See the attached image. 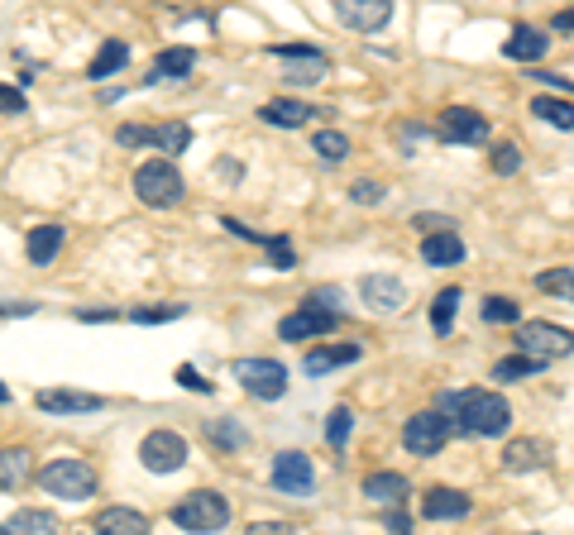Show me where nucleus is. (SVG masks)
Here are the masks:
<instances>
[{
    "label": "nucleus",
    "mask_w": 574,
    "mask_h": 535,
    "mask_svg": "<svg viewBox=\"0 0 574 535\" xmlns=\"http://www.w3.org/2000/svg\"><path fill=\"white\" fill-rule=\"evenodd\" d=\"M441 411L455 421V430H464V435H503V430L512 426V407L498 397V392H488V387L445 392Z\"/></svg>",
    "instance_id": "1"
},
{
    "label": "nucleus",
    "mask_w": 574,
    "mask_h": 535,
    "mask_svg": "<svg viewBox=\"0 0 574 535\" xmlns=\"http://www.w3.org/2000/svg\"><path fill=\"white\" fill-rule=\"evenodd\" d=\"M34 478H39V488L48 497H63V502H87L96 493V469L82 464V459H53Z\"/></svg>",
    "instance_id": "2"
},
{
    "label": "nucleus",
    "mask_w": 574,
    "mask_h": 535,
    "mask_svg": "<svg viewBox=\"0 0 574 535\" xmlns=\"http://www.w3.org/2000/svg\"><path fill=\"white\" fill-rule=\"evenodd\" d=\"M134 196L144 201V206H177L182 201V172L168 163V158H149V163H139L134 168Z\"/></svg>",
    "instance_id": "3"
},
{
    "label": "nucleus",
    "mask_w": 574,
    "mask_h": 535,
    "mask_svg": "<svg viewBox=\"0 0 574 535\" xmlns=\"http://www.w3.org/2000/svg\"><path fill=\"white\" fill-rule=\"evenodd\" d=\"M225 521H230V502H225L221 493H206V488H197V493H187L182 502L173 507V526L177 531H221Z\"/></svg>",
    "instance_id": "4"
},
{
    "label": "nucleus",
    "mask_w": 574,
    "mask_h": 535,
    "mask_svg": "<svg viewBox=\"0 0 574 535\" xmlns=\"http://www.w3.org/2000/svg\"><path fill=\"white\" fill-rule=\"evenodd\" d=\"M517 349L522 354H536V359H565V354H574V335L565 330V325L555 321H522L517 325Z\"/></svg>",
    "instance_id": "5"
},
{
    "label": "nucleus",
    "mask_w": 574,
    "mask_h": 535,
    "mask_svg": "<svg viewBox=\"0 0 574 535\" xmlns=\"http://www.w3.org/2000/svg\"><path fill=\"white\" fill-rule=\"evenodd\" d=\"M450 430H455V421H450L445 411H417V416L402 426V445L417 454V459H431V454L445 450Z\"/></svg>",
    "instance_id": "6"
},
{
    "label": "nucleus",
    "mask_w": 574,
    "mask_h": 535,
    "mask_svg": "<svg viewBox=\"0 0 574 535\" xmlns=\"http://www.w3.org/2000/svg\"><path fill=\"white\" fill-rule=\"evenodd\" d=\"M235 378L259 402H278L287 392V368L278 359H244V364H235Z\"/></svg>",
    "instance_id": "7"
},
{
    "label": "nucleus",
    "mask_w": 574,
    "mask_h": 535,
    "mask_svg": "<svg viewBox=\"0 0 574 535\" xmlns=\"http://www.w3.org/2000/svg\"><path fill=\"white\" fill-rule=\"evenodd\" d=\"M139 464L149 473H177L187 464V440L177 430H149L139 440Z\"/></svg>",
    "instance_id": "8"
},
{
    "label": "nucleus",
    "mask_w": 574,
    "mask_h": 535,
    "mask_svg": "<svg viewBox=\"0 0 574 535\" xmlns=\"http://www.w3.org/2000/svg\"><path fill=\"white\" fill-rule=\"evenodd\" d=\"M273 58H283L287 63V86H316L326 77V53L321 48H307V43H273Z\"/></svg>",
    "instance_id": "9"
},
{
    "label": "nucleus",
    "mask_w": 574,
    "mask_h": 535,
    "mask_svg": "<svg viewBox=\"0 0 574 535\" xmlns=\"http://www.w3.org/2000/svg\"><path fill=\"white\" fill-rule=\"evenodd\" d=\"M115 144H125V149L154 144V149H163V153H182L192 144V129L187 125H120L115 129Z\"/></svg>",
    "instance_id": "10"
},
{
    "label": "nucleus",
    "mask_w": 574,
    "mask_h": 535,
    "mask_svg": "<svg viewBox=\"0 0 574 535\" xmlns=\"http://www.w3.org/2000/svg\"><path fill=\"white\" fill-rule=\"evenodd\" d=\"M335 325H340V311H331V306H311V301H302V311H292V316H283V325H278V335H283V340H321V335H331Z\"/></svg>",
    "instance_id": "11"
},
{
    "label": "nucleus",
    "mask_w": 574,
    "mask_h": 535,
    "mask_svg": "<svg viewBox=\"0 0 574 535\" xmlns=\"http://www.w3.org/2000/svg\"><path fill=\"white\" fill-rule=\"evenodd\" d=\"M273 488L287 497H311L316 488V473H311V459L302 450H283L273 459Z\"/></svg>",
    "instance_id": "12"
},
{
    "label": "nucleus",
    "mask_w": 574,
    "mask_h": 535,
    "mask_svg": "<svg viewBox=\"0 0 574 535\" xmlns=\"http://www.w3.org/2000/svg\"><path fill=\"white\" fill-rule=\"evenodd\" d=\"M445 144H484L488 139V120L474 106H450L441 110V125H436Z\"/></svg>",
    "instance_id": "13"
},
{
    "label": "nucleus",
    "mask_w": 574,
    "mask_h": 535,
    "mask_svg": "<svg viewBox=\"0 0 574 535\" xmlns=\"http://www.w3.org/2000/svg\"><path fill=\"white\" fill-rule=\"evenodd\" d=\"M335 15L359 34H378L393 20V0H335Z\"/></svg>",
    "instance_id": "14"
},
{
    "label": "nucleus",
    "mask_w": 574,
    "mask_h": 535,
    "mask_svg": "<svg viewBox=\"0 0 574 535\" xmlns=\"http://www.w3.org/2000/svg\"><path fill=\"white\" fill-rule=\"evenodd\" d=\"M34 407L58 411V416H91V411L106 407V397H96V392H67V387H44L34 397Z\"/></svg>",
    "instance_id": "15"
},
{
    "label": "nucleus",
    "mask_w": 574,
    "mask_h": 535,
    "mask_svg": "<svg viewBox=\"0 0 574 535\" xmlns=\"http://www.w3.org/2000/svg\"><path fill=\"white\" fill-rule=\"evenodd\" d=\"M359 297L374 306L378 316H388V311H402L407 306V287H402V278H388V273H374V278L359 282Z\"/></svg>",
    "instance_id": "16"
},
{
    "label": "nucleus",
    "mask_w": 574,
    "mask_h": 535,
    "mask_svg": "<svg viewBox=\"0 0 574 535\" xmlns=\"http://www.w3.org/2000/svg\"><path fill=\"white\" fill-rule=\"evenodd\" d=\"M546 48H551V34H541L536 24H517L508 39H503V58H512V63H541Z\"/></svg>",
    "instance_id": "17"
},
{
    "label": "nucleus",
    "mask_w": 574,
    "mask_h": 535,
    "mask_svg": "<svg viewBox=\"0 0 574 535\" xmlns=\"http://www.w3.org/2000/svg\"><path fill=\"white\" fill-rule=\"evenodd\" d=\"M421 516L426 521H464L469 516V497L460 488H426L421 493Z\"/></svg>",
    "instance_id": "18"
},
{
    "label": "nucleus",
    "mask_w": 574,
    "mask_h": 535,
    "mask_svg": "<svg viewBox=\"0 0 574 535\" xmlns=\"http://www.w3.org/2000/svg\"><path fill=\"white\" fill-rule=\"evenodd\" d=\"M421 258L431 268H455V263H464V239L455 230H431L421 239Z\"/></svg>",
    "instance_id": "19"
},
{
    "label": "nucleus",
    "mask_w": 574,
    "mask_h": 535,
    "mask_svg": "<svg viewBox=\"0 0 574 535\" xmlns=\"http://www.w3.org/2000/svg\"><path fill=\"white\" fill-rule=\"evenodd\" d=\"M316 115H321V106L287 101V96H278V101H268V106L259 110V120H264V125H278V129H302L307 120H316Z\"/></svg>",
    "instance_id": "20"
},
{
    "label": "nucleus",
    "mask_w": 574,
    "mask_h": 535,
    "mask_svg": "<svg viewBox=\"0 0 574 535\" xmlns=\"http://www.w3.org/2000/svg\"><path fill=\"white\" fill-rule=\"evenodd\" d=\"M551 464V445L546 440H512L503 450V469L508 473H531V469H546Z\"/></svg>",
    "instance_id": "21"
},
{
    "label": "nucleus",
    "mask_w": 574,
    "mask_h": 535,
    "mask_svg": "<svg viewBox=\"0 0 574 535\" xmlns=\"http://www.w3.org/2000/svg\"><path fill=\"white\" fill-rule=\"evenodd\" d=\"M58 249H63V225H34L29 239H24V254H29L34 268H48L58 258Z\"/></svg>",
    "instance_id": "22"
},
{
    "label": "nucleus",
    "mask_w": 574,
    "mask_h": 535,
    "mask_svg": "<svg viewBox=\"0 0 574 535\" xmlns=\"http://www.w3.org/2000/svg\"><path fill=\"white\" fill-rule=\"evenodd\" d=\"M96 531H106V535H144V531H149V516L134 512V507H106V512H96Z\"/></svg>",
    "instance_id": "23"
},
{
    "label": "nucleus",
    "mask_w": 574,
    "mask_h": 535,
    "mask_svg": "<svg viewBox=\"0 0 574 535\" xmlns=\"http://www.w3.org/2000/svg\"><path fill=\"white\" fill-rule=\"evenodd\" d=\"M354 359H359V344H326V349H311L307 359H302V368H307L311 378H326L331 368L354 364Z\"/></svg>",
    "instance_id": "24"
},
{
    "label": "nucleus",
    "mask_w": 574,
    "mask_h": 535,
    "mask_svg": "<svg viewBox=\"0 0 574 535\" xmlns=\"http://www.w3.org/2000/svg\"><path fill=\"white\" fill-rule=\"evenodd\" d=\"M192 63H197V53L192 48H168V53H158L154 67H149V82H182L187 72H192Z\"/></svg>",
    "instance_id": "25"
},
{
    "label": "nucleus",
    "mask_w": 574,
    "mask_h": 535,
    "mask_svg": "<svg viewBox=\"0 0 574 535\" xmlns=\"http://www.w3.org/2000/svg\"><path fill=\"white\" fill-rule=\"evenodd\" d=\"M125 63H130V48L120 39H111V43H101V53L91 58V82H106V77H115V72H125Z\"/></svg>",
    "instance_id": "26"
},
{
    "label": "nucleus",
    "mask_w": 574,
    "mask_h": 535,
    "mask_svg": "<svg viewBox=\"0 0 574 535\" xmlns=\"http://www.w3.org/2000/svg\"><path fill=\"white\" fill-rule=\"evenodd\" d=\"M541 368H546V359H536V354H522V349H517L512 359H498V364H493V378H498V383H522V378L541 373Z\"/></svg>",
    "instance_id": "27"
},
{
    "label": "nucleus",
    "mask_w": 574,
    "mask_h": 535,
    "mask_svg": "<svg viewBox=\"0 0 574 535\" xmlns=\"http://www.w3.org/2000/svg\"><path fill=\"white\" fill-rule=\"evenodd\" d=\"M364 497H369V502H383V507H388V502H402V497H407V478H402V473H374V478H364Z\"/></svg>",
    "instance_id": "28"
},
{
    "label": "nucleus",
    "mask_w": 574,
    "mask_h": 535,
    "mask_svg": "<svg viewBox=\"0 0 574 535\" xmlns=\"http://www.w3.org/2000/svg\"><path fill=\"white\" fill-rule=\"evenodd\" d=\"M531 110H536L546 125H555V129H574V101H565V96H536Z\"/></svg>",
    "instance_id": "29"
},
{
    "label": "nucleus",
    "mask_w": 574,
    "mask_h": 535,
    "mask_svg": "<svg viewBox=\"0 0 574 535\" xmlns=\"http://www.w3.org/2000/svg\"><path fill=\"white\" fill-rule=\"evenodd\" d=\"M455 311H460V287H445L441 297L431 301V330H436V335H450Z\"/></svg>",
    "instance_id": "30"
},
{
    "label": "nucleus",
    "mask_w": 574,
    "mask_h": 535,
    "mask_svg": "<svg viewBox=\"0 0 574 535\" xmlns=\"http://www.w3.org/2000/svg\"><path fill=\"white\" fill-rule=\"evenodd\" d=\"M29 478V450H0V488H20Z\"/></svg>",
    "instance_id": "31"
},
{
    "label": "nucleus",
    "mask_w": 574,
    "mask_h": 535,
    "mask_svg": "<svg viewBox=\"0 0 574 535\" xmlns=\"http://www.w3.org/2000/svg\"><path fill=\"white\" fill-rule=\"evenodd\" d=\"M311 149H316L321 163H345V158H350V139H345L340 129H321V134L311 139Z\"/></svg>",
    "instance_id": "32"
},
{
    "label": "nucleus",
    "mask_w": 574,
    "mask_h": 535,
    "mask_svg": "<svg viewBox=\"0 0 574 535\" xmlns=\"http://www.w3.org/2000/svg\"><path fill=\"white\" fill-rule=\"evenodd\" d=\"M536 287L574 306V268H551V273H536Z\"/></svg>",
    "instance_id": "33"
},
{
    "label": "nucleus",
    "mask_w": 574,
    "mask_h": 535,
    "mask_svg": "<svg viewBox=\"0 0 574 535\" xmlns=\"http://www.w3.org/2000/svg\"><path fill=\"white\" fill-rule=\"evenodd\" d=\"M10 531H58V516L53 512H29V507H20V512L5 521Z\"/></svg>",
    "instance_id": "34"
},
{
    "label": "nucleus",
    "mask_w": 574,
    "mask_h": 535,
    "mask_svg": "<svg viewBox=\"0 0 574 535\" xmlns=\"http://www.w3.org/2000/svg\"><path fill=\"white\" fill-rule=\"evenodd\" d=\"M350 426H354L350 407H335V411H331V421H326V440H331L335 450H345V440H350Z\"/></svg>",
    "instance_id": "35"
},
{
    "label": "nucleus",
    "mask_w": 574,
    "mask_h": 535,
    "mask_svg": "<svg viewBox=\"0 0 574 535\" xmlns=\"http://www.w3.org/2000/svg\"><path fill=\"white\" fill-rule=\"evenodd\" d=\"M488 163H493L498 177H512V172L522 168V149H517V144H493V158H488Z\"/></svg>",
    "instance_id": "36"
},
{
    "label": "nucleus",
    "mask_w": 574,
    "mask_h": 535,
    "mask_svg": "<svg viewBox=\"0 0 574 535\" xmlns=\"http://www.w3.org/2000/svg\"><path fill=\"white\" fill-rule=\"evenodd\" d=\"M484 321H488V325H517V301L488 297V301H484Z\"/></svg>",
    "instance_id": "37"
},
{
    "label": "nucleus",
    "mask_w": 574,
    "mask_h": 535,
    "mask_svg": "<svg viewBox=\"0 0 574 535\" xmlns=\"http://www.w3.org/2000/svg\"><path fill=\"white\" fill-rule=\"evenodd\" d=\"M264 249H268V263H273V268H297V254H292V244H287L283 235H268L264 239Z\"/></svg>",
    "instance_id": "38"
},
{
    "label": "nucleus",
    "mask_w": 574,
    "mask_h": 535,
    "mask_svg": "<svg viewBox=\"0 0 574 535\" xmlns=\"http://www.w3.org/2000/svg\"><path fill=\"white\" fill-rule=\"evenodd\" d=\"M177 316H182V306H173V301H168V306H139L130 321L134 325H163V321H177Z\"/></svg>",
    "instance_id": "39"
},
{
    "label": "nucleus",
    "mask_w": 574,
    "mask_h": 535,
    "mask_svg": "<svg viewBox=\"0 0 574 535\" xmlns=\"http://www.w3.org/2000/svg\"><path fill=\"white\" fill-rule=\"evenodd\" d=\"M29 101H24L20 86H0V115H24Z\"/></svg>",
    "instance_id": "40"
},
{
    "label": "nucleus",
    "mask_w": 574,
    "mask_h": 535,
    "mask_svg": "<svg viewBox=\"0 0 574 535\" xmlns=\"http://www.w3.org/2000/svg\"><path fill=\"white\" fill-rule=\"evenodd\" d=\"M350 201H359V206H374V201H383V187H378V182H364V177H359V182L350 187Z\"/></svg>",
    "instance_id": "41"
},
{
    "label": "nucleus",
    "mask_w": 574,
    "mask_h": 535,
    "mask_svg": "<svg viewBox=\"0 0 574 535\" xmlns=\"http://www.w3.org/2000/svg\"><path fill=\"white\" fill-rule=\"evenodd\" d=\"M412 225H417L421 235H431V230H450V225H455V220H450V215H417V220H412Z\"/></svg>",
    "instance_id": "42"
},
{
    "label": "nucleus",
    "mask_w": 574,
    "mask_h": 535,
    "mask_svg": "<svg viewBox=\"0 0 574 535\" xmlns=\"http://www.w3.org/2000/svg\"><path fill=\"white\" fill-rule=\"evenodd\" d=\"M177 378H182V387H192V392H211V383H206V378H197V368H192V364L177 368Z\"/></svg>",
    "instance_id": "43"
},
{
    "label": "nucleus",
    "mask_w": 574,
    "mask_h": 535,
    "mask_svg": "<svg viewBox=\"0 0 574 535\" xmlns=\"http://www.w3.org/2000/svg\"><path fill=\"white\" fill-rule=\"evenodd\" d=\"M206 435H216V440H221V445H230V450H235V445H240L244 435L235 426H206Z\"/></svg>",
    "instance_id": "44"
},
{
    "label": "nucleus",
    "mask_w": 574,
    "mask_h": 535,
    "mask_svg": "<svg viewBox=\"0 0 574 535\" xmlns=\"http://www.w3.org/2000/svg\"><path fill=\"white\" fill-rule=\"evenodd\" d=\"M311 306H331V311H340V292L335 287H321V292H311Z\"/></svg>",
    "instance_id": "45"
},
{
    "label": "nucleus",
    "mask_w": 574,
    "mask_h": 535,
    "mask_svg": "<svg viewBox=\"0 0 574 535\" xmlns=\"http://www.w3.org/2000/svg\"><path fill=\"white\" fill-rule=\"evenodd\" d=\"M383 521H388V531H412V516L407 512H388Z\"/></svg>",
    "instance_id": "46"
},
{
    "label": "nucleus",
    "mask_w": 574,
    "mask_h": 535,
    "mask_svg": "<svg viewBox=\"0 0 574 535\" xmlns=\"http://www.w3.org/2000/svg\"><path fill=\"white\" fill-rule=\"evenodd\" d=\"M0 316H34V301H20V306H10V301H0Z\"/></svg>",
    "instance_id": "47"
},
{
    "label": "nucleus",
    "mask_w": 574,
    "mask_h": 535,
    "mask_svg": "<svg viewBox=\"0 0 574 535\" xmlns=\"http://www.w3.org/2000/svg\"><path fill=\"white\" fill-rule=\"evenodd\" d=\"M77 321H115V311H77Z\"/></svg>",
    "instance_id": "48"
},
{
    "label": "nucleus",
    "mask_w": 574,
    "mask_h": 535,
    "mask_svg": "<svg viewBox=\"0 0 574 535\" xmlns=\"http://www.w3.org/2000/svg\"><path fill=\"white\" fill-rule=\"evenodd\" d=\"M555 29H560V34H565V29H574V10H560V15H555Z\"/></svg>",
    "instance_id": "49"
},
{
    "label": "nucleus",
    "mask_w": 574,
    "mask_h": 535,
    "mask_svg": "<svg viewBox=\"0 0 574 535\" xmlns=\"http://www.w3.org/2000/svg\"><path fill=\"white\" fill-rule=\"evenodd\" d=\"M0 402H10V387H5V383H0Z\"/></svg>",
    "instance_id": "50"
}]
</instances>
